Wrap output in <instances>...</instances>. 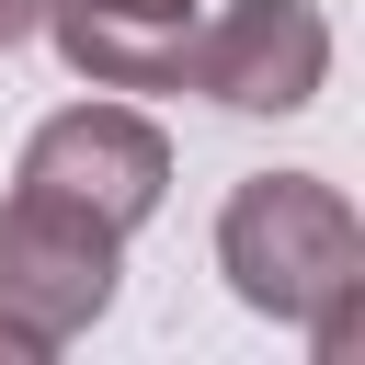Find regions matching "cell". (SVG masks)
Wrapping results in <instances>:
<instances>
[{"label": "cell", "instance_id": "cell-4", "mask_svg": "<svg viewBox=\"0 0 365 365\" xmlns=\"http://www.w3.org/2000/svg\"><path fill=\"white\" fill-rule=\"evenodd\" d=\"M11 182H46V194H68V205H91L114 228H148L160 194H171V137L137 103H68V114H46L23 137Z\"/></svg>", "mask_w": 365, "mask_h": 365}, {"label": "cell", "instance_id": "cell-6", "mask_svg": "<svg viewBox=\"0 0 365 365\" xmlns=\"http://www.w3.org/2000/svg\"><path fill=\"white\" fill-rule=\"evenodd\" d=\"M34 34H46V0H0V57L34 46Z\"/></svg>", "mask_w": 365, "mask_h": 365}, {"label": "cell", "instance_id": "cell-5", "mask_svg": "<svg viewBox=\"0 0 365 365\" xmlns=\"http://www.w3.org/2000/svg\"><path fill=\"white\" fill-rule=\"evenodd\" d=\"M194 11L205 0H46V34L91 91H182Z\"/></svg>", "mask_w": 365, "mask_h": 365}, {"label": "cell", "instance_id": "cell-2", "mask_svg": "<svg viewBox=\"0 0 365 365\" xmlns=\"http://www.w3.org/2000/svg\"><path fill=\"white\" fill-rule=\"evenodd\" d=\"M114 274H125V228L46 194V182H11L0 194V354L11 365H46L68 354L103 308H114Z\"/></svg>", "mask_w": 365, "mask_h": 365}, {"label": "cell", "instance_id": "cell-1", "mask_svg": "<svg viewBox=\"0 0 365 365\" xmlns=\"http://www.w3.org/2000/svg\"><path fill=\"white\" fill-rule=\"evenodd\" d=\"M217 274L251 319L308 331L319 365L365 342V217L331 171H251L217 205Z\"/></svg>", "mask_w": 365, "mask_h": 365}, {"label": "cell", "instance_id": "cell-3", "mask_svg": "<svg viewBox=\"0 0 365 365\" xmlns=\"http://www.w3.org/2000/svg\"><path fill=\"white\" fill-rule=\"evenodd\" d=\"M319 80H331V11L319 0H217V11H194L182 91H205L217 114H308Z\"/></svg>", "mask_w": 365, "mask_h": 365}]
</instances>
